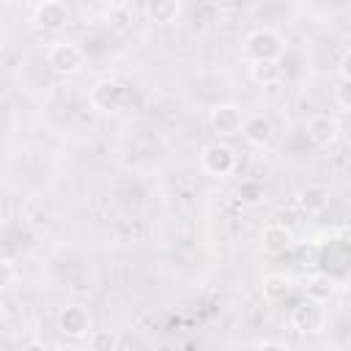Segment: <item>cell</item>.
<instances>
[{"label":"cell","mask_w":351,"mask_h":351,"mask_svg":"<svg viewBox=\"0 0 351 351\" xmlns=\"http://www.w3.org/2000/svg\"><path fill=\"white\" fill-rule=\"evenodd\" d=\"M285 55V36L274 27H255L244 36L247 60H280Z\"/></svg>","instance_id":"cell-1"},{"label":"cell","mask_w":351,"mask_h":351,"mask_svg":"<svg viewBox=\"0 0 351 351\" xmlns=\"http://www.w3.org/2000/svg\"><path fill=\"white\" fill-rule=\"evenodd\" d=\"M85 63H88V55L74 41H55L47 49V66L55 74H60V77H77V74H82Z\"/></svg>","instance_id":"cell-2"},{"label":"cell","mask_w":351,"mask_h":351,"mask_svg":"<svg viewBox=\"0 0 351 351\" xmlns=\"http://www.w3.org/2000/svg\"><path fill=\"white\" fill-rule=\"evenodd\" d=\"M239 159H236V151L233 145H228L225 140H211L200 148V167L203 173H208L211 178H230L233 170H236Z\"/></svg>","instance_id":"cell-3"},{"label":"cell","mask_w":351,"mask_h":351,"mask_svg":"<svg viewBox=\"0 0 351 351\" xmlns=\"http://www.w3.org/2000/svg\"><path fill=\"white\" fill-rule=\"evenodd\" d=\"M88 101L96 112L101 115H110V112H118L123 104H126V85L115 77H104V80H96L88 90Z\"/></svg>","instance_id":"cell-4"},{"label":"cell","mask_w":351,"mask_h":351,"mask_svg":"<svg viewBox=\"0 0 351 351\" xmlns=\"http://www.w3.org/2000/svg\"><path fill=\"white\" fill-rule=\"evenodd\" d=\"M326 321H329L326 304H321L315 299H302L288 315L291 329H296L299 335H321L326 329Z\"/></svg>","instance_id":"cell-5"},{"label":"cell","mask_w":351,"mask_h":351,"mask_svg":"<svg viewBox=\"0 0 351 351\" xmlns=\"http://www.w3.org/2000/svg\"><path fill=\"white\" fill-rule=\"evenodd\" d=\"M241 123H244V112L233 101H219L208 110V126H211L214 137H219V140L236 137L241 132Z\"/></svg>","instance_id":"cell-6"},{"label":"cell","mask_w":351,"mask_h":351,"mask_svg":"<svg viewBox=\"0 0 351 351\" xmlns=\"http://www.w3.org/2000/svg\"><path fill=\"white\" fill-rule=\"evenodd\" d=\"M93 329V315L85 304H66L58 313V332L66 340H85Z\"/></svg>","instance_id":"cell-7"},{"label":"cell","mask_w":351,"mask_h":351,"mask_svg":"<svg viewBox=\"0 0 351 351\" xmlns=\"http://www.w3.org/2000/svg\"><path fill=\"white\" fill-rule=\"evenodd\" d=\"M69 5L63 0H41L33 8V25L44 33H58L69 25Z\"/></svg>","instance_id":"cell-8"},{"label":"cell","mask_w":351,"mask_h":351,"mask_svg":"<svg viewBox=\"0 0 351 351\" xmlns=\"http://www.w3.org/2000/svg\"><path fill=\"white\" fill-rule=\"evenodd\" d=\"M340 137V121L329 112H315L307 121V140L315 148H332Z\"/></svg>","instance_id":"cell-9"},{"label":"cell","mask_w":351,"mask_h":351,"mask_svg":"<svg viewBox=\"0 0 351 351\" xmlns=\"http://www.w3.org/2000/svg\"><path fill=\"white\" fill-rule=\"evenodd\" d=\"M293 244H296L293 230H291L288 225H282V222H269V225L261 230V250H263L266 255H271V258H280V255L291 252Z\"/></svg>","instance_id":"cell-10"},{"label":"cell","mask_w":351,"mask_h":351,"mask_svg":"<svg viewBox=\"0 0 351 351\" xmlns=\"http://www.w3.org/2000/svg\"><path fill=\"white\" fill-rule=\"evenodd\" d=\"M329 200H332V195H329V186H324V184H304L296 189V206L307 217L324 214L329 208Z\"/></svg>","instance_id":"cell-11"},{"label":"cell","mask_w":351,"mask_h":351,"mask_svg":"<svg viewBox=\"0 0 351 351\" xmlns=\"http://www.w3.org/2000/svg\"><path fill=\"white\" fill-rule=\"evenodd\" d=\"M239 134H244V140L252 148H269L271 140H274V126L263 112H255V115H244V123H241Z\"/></svg>","instance_id":"cell-12"},{"label":"cell","mask_w":351,"mask_h":351,"mask_svg":"<svg viewBox=\"0 0 351 351\" xmlns=\"http://www.w3.org/2000/svg\"><path fill=\"white\" fill-rule=\"evenodd\" d=\"M261 293L266 302H285L291 293H293V280L288 274H280V271H271V274H263L261 280Z\"/></svg>","instance_id":"cell-13"},{"label":"cell","mask_w":351,"mask_h":351,"mask_svg":"<svg viewBox=\"0 0 351 351\" xmlns=\"http://www.w3.org/2000/svg\"><path fill=\"white\" fill-rule=\"evenodd\" d=\"M304 293H307V299H315L321 304H329L335 299V293H337V282L326 271H315V274H310L304 280Z\"/></svg>","instance_id":"cell-14"},{"label":"cell","mask_w":351,"mask_h":351,"mask_svg":"<svg viewBox=\"0 0 351 351\" xmlns=\"http://www.w3.org/2000/svg\"><path fill=\"white\" fill-rule=\"evenodd\" d=\"M178 14H181V0H148L145 3V16L159 27L173 25Z\"/></svg>","instance_id":"cell-15"},{"label":"cell","mask_w":351,"mask_h":351,"mask_svg":"<svg viewBox=\"0 0 351 351\" xmlns=\"http://www.w3.org/2000/svg\"><path fill=\"white\" fill-rule=\"evenodd\" d=\"M282 77V66L280 60H250V80L269 88V85H277Z\"/></svg>","instance_id":"cell-16"},{"label":"cell","mask_w":351,"mask_h":351,"mask_svg":"<svg viewBox=\"0 0 351 351\" xmlns=\"http://www.w3.org/2000/svg\"><path fill=\"white\" fill-rule=\"evenodd\" d=\"M104 19H107V27H110V30H115V33H126V30L132 27V11H129V5H126V3L107 8Z\"/></svg>","instance_id":"cell-17"},{"label":"cell","mask_w":351,"mask_h":351,"mask_svg":"<svg viewBox=\"0 0 351 351\" xmlns=\"http://www.w3.org/2000/svg\"><path fill=\"white\" fill-rule=\"evenodd\" d=\"M85 343L93 351H112V348H118L121 340H118V335L112 329H90L88 337H85Z\"/></svg>","instance_id":"cell-18"},{"label":"cell","mask_w":351,"mask_h":351,"mask_svg":"<svg viewBox=\"0 0 351 351\" xmlns=\"http://www.w3.org/2000/svg\"><path fill=\"white\" fill-rule=\"evenodd\" d=\"M16 277H19V271H16L14 261H8V258H0V291L11 288V285L16 282Z\"/></svg>","instance_id":"cell-19"},{"label":"cell","mask_w":351,"mask_h":351,"mask_svg":"<svg viewBox=\"0 0 351 351\" xmlns=\"http://www.w3.org/2000/svg\"><path fill=\"white\" fill-rule=\"evenodd\" d=\"M348 85H351V80H340V88H337V93H335V99H337V104H340L343 112L351 110V101H348Z\"/></svg>","instance_id":"cell-20"},{"label":"cell","mask_w":351,"mask_h":351,"mask_svg":"<svg viewBox=\"0 0 351 351\" xmlns=\"http://www.w3.org/2000/svg\"><path fill=\"white\" fill-rule=\"evenodd\" d=\"M239 195H241L247 203H255V200L261 197V186H258V184H252V181H244V184H241V189H239Z\"/></svg>","instance_id":"cell-21"},{"label":"cell","mask_w":351,"mask_h":351,"mask_svg":"<svg viewBox=\"0 0 351 351\" xmlns=\"http://www.w3.org/2000/svg\"><path fill=\"white\" fill-rule=\"evenodd\" d=\"M348 63H351V55H348V49H346V52H343V58H340V80H351Z\"/></svg>","instance_id":"cell-22"},{"label":"cell","mask_w":351,"mask_h":351,"mask_svg":"<svg viewBox=\"0 0 351 351\" xmlns=\"http://www.w3.org/2000/svg\"><path fill=\"white\" fill-rule=\"evenodd\" d=\"M258 348H280V351H285L288 343H282V340H258Z\"/></svg>","instance_id":"cell-23"},{"label":"cell","mask_w":351,"mask_h":351,"mask_svg":"<svg viewBox=\"0 0 351 351\" xmlns=\"http://www.w3.org/2000/svg\"><path fill=\"white\" fill-rule=\"evenodd\" d=\"M99 5H104V8H112V5H121L123 0H96Z\"/></svg>","instance_id":"cell-24"},{"label":"cell","mask_w":351,"mask_h":351,"mask_svg":"<svg viewBox=\"0 0 351 351\" xmlns=\"http://www.w3.org/2000/svg\"><path fill=\"white\" fill-rule=\"evenodd\" d=\"M244 3H258V0H244Z\"/></svg>","instance_id":"cell-25"},{"label":"cell","mask_w":351,"mask_h":351,"mask_svg":"<svg viewBox=\"0 0 351 351\" xmlns=\"http://www.w3.org/2000/svg\"><path fill=\"white\" fill-rule=\"evenodd\" d=\"M0 27H3V16H0Z\"/></svg>","instance_id":"cell-26"}]
</instances>
